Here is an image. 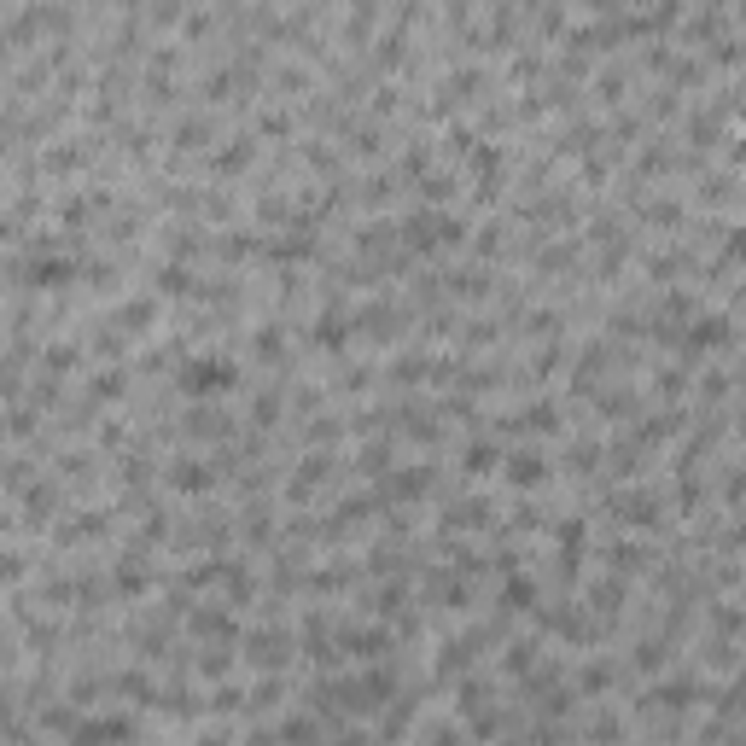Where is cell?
<instances>
[{"mask_svg": "<svg viewBox=\"0 0 746 746\" xmlns=\"http://www.w3.org/2000/svg\"><path fill=\"white\" fill-rule=\"evenodd\" d=\"M181 385H187V391H228V385H234V368L204 356V362H193V368L181 373Z\"/></svg>", "mask_w": 746, "mask_h": 746, "instance_id": "cell-1", "label": "cell"}, {"mask_svg": "<svg viewBox=\"0 0 746 746\" xmlns=\"http://www.w3.org/2000/svg\"><path fill=\"white\" fill-rule=\"evenodd\" d=\"M513 473H519V478H525V484H531V478H543V467H537L531 455H519V461H513Z\"/></svg>", "mask_w": 746, "mask_h": 746, "instance_id": "cell-2", "label": "cell"}]
</instances>
